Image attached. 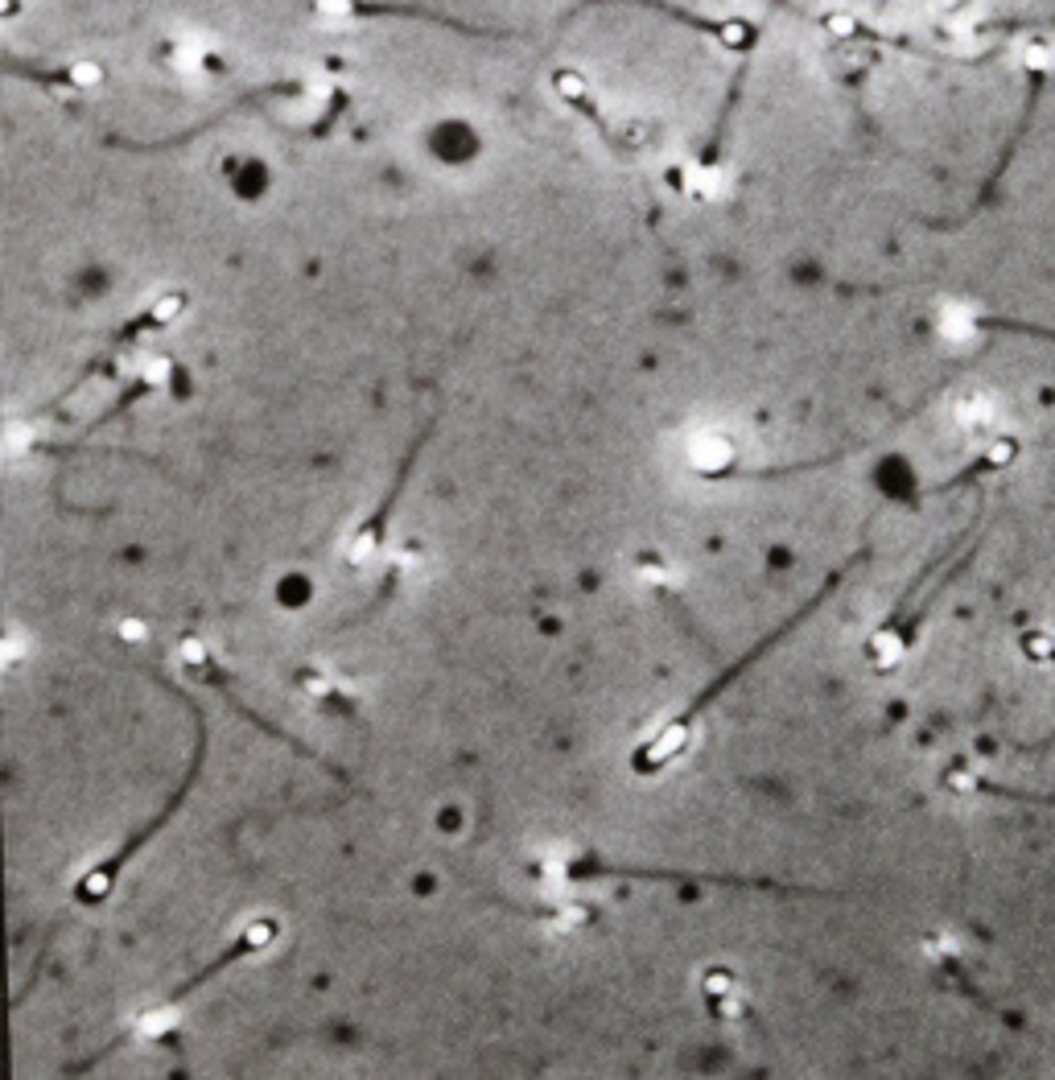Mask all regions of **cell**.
<instances>
[{
	"label": "cell",
	"mask_w": 1055,
	"mask_h": 1080,
	"mask_svg": "<svg viewBox=\"0 0 1055 1080\" xmlns=\"http://www.w3.org/2000/svg\"><path fill=\"white\" fill-rule=\"evenodd\" d=\"M277 936H281V920H272V916H260V920H252V924H248V928H244L240 936H235V944H231V949H227V953H223L219 961H211L207 969H202V973L194 977V982H186V986H182V990H178L174 998H169V1002L153 1006L149 1015H145L141 1023H136V1035H141V1039H161V1035H169V1031H174V1023H178V1015H182V1010H178V1002H182V998H190V994H194L198 986H207L215 973L231 969L235 961H244V957H256V953H264V949H268V944L277 940Z\"/></svg>",
	"instance_id": "1"
},
{
	"label": "cell",
	"mask_w": 1055,
	"mask_h": 1080,
	"mask_svg": "<svg viewBox=\"0 0 1055 1080\" xmlns=\"http://www.w3.org/2000/svg\"><path fill=\"white\" fill-rule=\"evenodd\" d=\"M413 458H417V450H408V458H404V466H400V479L408 475V466H413ZM400 479H396V487L376 503V512H371L363 524H359V532L351 536V545H347V561L351 565H367L371 557L380 553V545H384V532H388V516H392V508H396V499H400Z\"/></svg>",
	"instance_id": "2"
},
{
	"label": "cell",
	"mask_w": 1055,
	"mask_h": 1080,
	"mask_svg": "<svg viewBox=\"0 0 1055 1080\" xmlns=\"http://www.w3.org/2000/svg\"><path fill=\"white\" fill-rule=\"evenodd\" d=\"M689 458H693V466L701 470V475H709V479L730 475V470H734V450H730L726 437H718V433H705V437H697Z\"/></svg>",
	"instance_id": "3"
}]
</instances>
